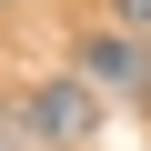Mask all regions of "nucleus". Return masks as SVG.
Listing matches in <instances>:
<instances>
[{
	"label": "nucleus",
	"instance_id": "3",
	"mask_svg": "<svg viewBox=\"0 0 151 151\" xmlns=\"http://www.w3.org/2000/svg\"><path fill=\"white\" fill-rule=\"evenodd\" d=\"M111 10H121V30H131V40L151 30V0H111Z\"/></svg>",
	"mask_w": 151,
	"mask_h": 151
},
{
	"label": "nucleus",
	"instance_id": "2",
	"mask_svg": "<svg viewBox=\"0 0 151 151\" xmlns=\"http://www.w3.org/2000/svg\"><path fill=\"white\" fill-rule=\"evenodd\" d=\"M81 81H101V91H121V101H151V60H141L131 30H91V40H81Z\"/></svg>",
	"mask_w": 151,
	"mask_h": 151
},
{
	"label": "nucleus",
	"instance_id": "1",
	"mask_svg": "<svg viewBox=\"0 0 151 151\" xmlns=\"http://www.w3.org/2000/svg\"><path fill=\"white\" fill-rule=\"evenodd\" d=\"M30 131L60 141V151H81V141L101 131V101H91L81 81H60V70H50V81H30Z\"/></svg>",
	"mask_w": 151,
	"mask_h": 151
}]
</instances>
